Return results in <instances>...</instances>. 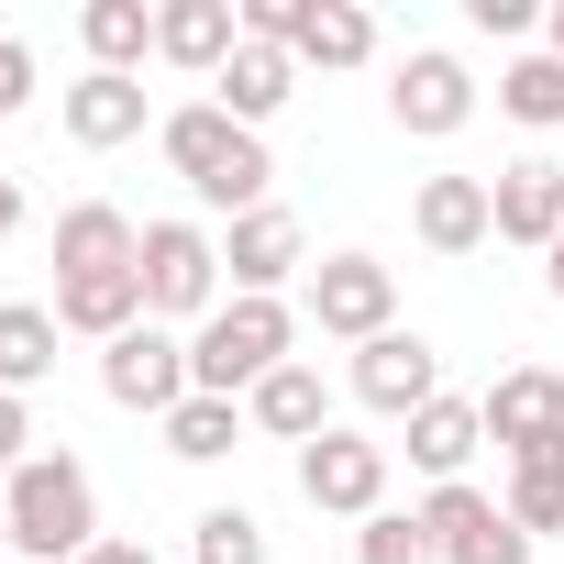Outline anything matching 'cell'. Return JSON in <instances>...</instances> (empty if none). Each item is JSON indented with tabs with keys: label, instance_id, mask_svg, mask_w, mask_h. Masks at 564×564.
<instances>
[{
	"label": "cell",
	"instance_id": "277c9868",
	"mask_svg": "<svg viewBox=\"0 0 564 564\" xmlns=\"http://www.w3.org/2000/svg\"><path fill=\"white\" fill-rule=\"evenodd\" d=\"M0 509H12V553L23 564H78L89 542H111L100 531V487H89L78 454H23V476L0 487Z\"/></svg>",
	"mask_w": 564,
	"mask_h": 564
},
{
	"label": "cell",
	"instance_id": "836d02e7",
	"mask_svg": "<svg viewBox=\"0 0 564 564\" xmlns=\"http://www.w3.org/2000/svg\"><path fill=\"white\" fill-rule=\"evenodd\" d=\"M542 289H553V300H564V232H553V254H542Z\"/></svg>",
	"mask_w": 564,
	"mask_h": 564
},
{
	"label": "cell",
	"instance_id": "1f68e13d",
	"mask_svg": "<svg viewBox=\"0 0 564 564\" xmlns=\"http://www.w3.org/2000/svg\"><path fill=\"white\" fill-rule=\"evenodd\" d=\"M78 564H166V553H144V542H122V531H111V542H89Z\"/></svg>",
	"mask_w": 564,
	"mask_h": 564
},
{
	"label": "cell",
	"instance_id": "9c48e42d",
	"mask_svg": "<svg viewBox=\"0 0 564 564\" xmlns=\"http://www.w3.org/2000/svg\"><path fill=\"white\" fill-rule=\"evenodd\" d=\"M300 498L333 509V520H377V509H388V443H366V432L300 443Z\"/></svg>",
	"mask_w": 564,
	"mask_h": 564
},
{
	"label": "cell",
	"instance_id": "4dcf8cb0",
	"mask_svg": "<svg viewBox=\"0 0 564 564\" xmlns=\"http://www.w3.org/2000/svg\"><path fill=\"white\" fill-rule=\"evenodd\" d=\"M465 23H476V34H498V45H509V34H531V23H542V12H531V0H465Z\"/></svg>",
	"mask_w": 564,
	"mask_h": 564
},
{
	"label": "cell",
	"instance_id": "5bb4252c",
	"mask_svg": "<svg viewBox=\"0 0 564 564\" xmlns=\"http://www.w3.org/2000/svg\"><path fill=\"white\" fill-rule=\"evenodd\" d=\"M487 210H498V243L553 254V232H564V166H553V155H509V166L487 177Z\"/></svg>",
	"mask_w": 564,
	"mask_h": 564
},
{
	"label": "cell",
	"instance_id": "4fadbf2b",
	"mask_svg": "<svg viewBox=\"0 0 564 564\" xmlns=\"http://www.w3.org/2000/svg\"><path fill=\"white\" fill-rule=\"evenodd\" d=\"M476 410H487V443H498L509 465L564 443V377H553V366H509V377H498Z\"/></svg>",
	"mask_w": 564,
	"mask_h": 564
},
{
	"label": "cell",
	"instance_id": "cb8c5ba5",
	"mask_svg": "<svg viewBox=\"0 0 564 564\" xmlns=\"http://www.w3.org/2000/svg\"><path fill=\"white\" fill-rule=\"evenodd\" d=\"M243 432H254L243 399H177V410H166V454H177V465H221Z\"/></svg>",
	"mask_w": 564,
	"mask_h": 564
},
{
	"label": "cell",
	"instance_id": "52a82bcc",
	"mask_svg": "<svg viewBox=\"0 0 564 564\" xmlns=\"http://www.w3.org/2000/svg\"><path fill=\"white\" fill-rule=\"evenodd\" d=\"M388 122H399V133H421V144H454V133L476 122V78H465V56L410 45V56L388 67Z\"/></svg>",
	"mask_w": 564,
	"mask_h": 564
},
{
	"label": "cell",
	"instance_id": "f546056e",
	"mask_svg": "<svg viewBox=\"0 0 564 564\" xmlns=\"http://www.w3.org/2000/svg\"><path fill=\"white\" fill-rule=\"evenodd\" d=\"M23 100H34V45H23V34H0V122H12Z\"/></svg>",
	"mask_w": 564,
	"mask_h": 564
},
{
	"label": "cell",
	"instance_id": "4316f807",
	"mask_svg": "<svg viewBox=\"0 0 564 564\" xmlns=\"http://www.w3.org/2000/svg\"><path fill=\"white\" fill-rule=\"evenodd\" d=\"M188 564H265V520L232 509V498L199 509V520H188Z\"/></svg>",
	"mask_w": 564,
	"mask_h": 564
},
{
	"label": "cell",
	"instance_id": "7a4b0ae2",
	"mask_svg": "<svg viewBox=\"0 0 564 564\" xmlns=\"http://www.w3.org/2000/svg\"><path fill=\"white\" fill-rule=\"evenodd\" d=\"M155 144H166V166L188 177V199H199V210H221V221L265 210V188H276V155H265V133H243L221 100H188V111H166V122H155Z\"/></svg>",
	"mask_w": 564,
	"mask_h": 564
},
{
	"label": "cell",
	"instance_id": "ffe728a7",
	"mask_svg": "<svg viewBox=\"0 0 564 564\" xmlns=\"http://www.w3.org/2000/svg\"><path fill=\"white\" fill-rule=\"evenodd\" d=\"M476 443H487V410H476V399H454V388H443V399H432V410L410 421V465H421L432 487H465Z\"/></svg>",
	"mask_w": 564,
	"mask_h": 564
},
{
	"label": "cell",
	"instance_id": "ac0fdd59",
	"mask_svg": "<svg viewBox=\"0 0 564 564\" xmlns=\"http://www.w3.org/2000/svg\"><path fill=\"white\" fill-rule=\"evenodd\" d=\"M410 232H421L432 254H476V243L498 232L487 177H421V188H410Z\"/></svg>",
	"mask_w": 564,
	"mask_h": 564
},
{
	"label": "cell",
	"instance_id": "484cf974",
	"mask_svg": "<svg viewBox=\"0 0 564 564\" xmlns=\"http://www.w3.org/2000/svg\"><path fill=\"white\" fill-rule=\"evenodd\" d=\"M498 509H509V520H520L531 542H542V531H564V443H553V454H520V465H509V498H498Z\"/></svg>",
	"mask_w": 564,
	"mask_h": 564
},
{
	"label": "cell",
	"instance_id": "d590c367",
	"mask_svg": "<svg viewBox=\"0 0 564 564\" xmlns=\"http://www.w3.org/2000/svg\"><path fill=\"white\" fill-rule=\"evenodd\" d=\"M0 553H12V509H0Z\"/></svg>",
	"mask_w": 564,
	"mask_h": 564
},
{
	"label": "cell",
	"instance_id": "7402d4cb",
	"mask_svg": "<svg viewBox=\"0 0 564 564\" xmlns=\"http://www.w3.org/2000/svg\"><path fill=\"white\" fill-rule=\"evenodd\" d=\"M78 45H89V67L133 78V67L155 56V12H144V0H89V12H78Z\"/></svg>",
	"mask_w": 564,
	"mask_h": 564
},
{
	"label": "cell",
	"instance_id": "6da1fadb",
	"mask_svg": "<svg viewBox=\"0 0 564 564\" xmlns=\"http://www.w3.org/2000/svg\"><path fill=\"white\" fill-rule=\"evenodd\" d=\"M144 322V221H122L111 199L56 210V333L122 344Z\"/></svg>",
	"mask_w": 564,
	"mask_h": 564
},
{
	"label": "cell",
	"instance_id": "e575fe53",
	"mask_svg": "<svg viewBox=\"0 0 564 564\" xmlns=\"http://www.w3.org/2000/svg\"><path fill=\"white\" fill-rule=\"evenodd\" d=\"M542 56H564V0H553V12H542Z\"/></svg>",
	"mask_w": 564,
	"mask_h": 564
},
{
	"label": "cell",
	"instance_id": "603a6c76",
	"mask_svg": "<svg viewBox=\"0 0 564 564\" xmlns=\"http://www.w3.org/2000/svg\"><path fill=\"white\" fill-rule=\"evenodd\" d=\"M56 377V311H34V300H0V388H45Z\"/></svg>",
	"mask_w": 564,
	"mask_h": 564
},
{
	"label": "cell",
	"instance_id": "5b68a950",
	"mask_svg": "<svg viewBox=\"0 0 564 564\" xmlns=\"http://www.w3.org/2000/svg\"><path fill=\"white\" fill-rule=\"evenodd\" d=\"M221 311V232L144 221V322H210Z\"/></svg>",
	"mask_w": 564,
	"mask_h": 564
},
{
	"label": "cell",
	"instance_id": "7c38bea8",
	"mask_svg": "<svg viewBox=\"0 0 564 564\" xmlns=\"http://www.w3.org/2000/svg\"><path fill=\"white\" fill-rule=\"evenodd\" d=\"M355 399H366L377 421H421V410L443 399V355H432L421 333H377V344H355Z\"/></svg>",
	"mask_w": 564,
	"mask_h": 564
},
{
	"label": "cell",
	"instance_id": "d6986e66",
	"mask_svg": "<svg viewBox=\"0 0 564 564\" xmlns=\"http://www.w3.org/2000/svg\"><path fill=\"white\" fill-rule=\"evenodd\" d=\"M243 421H254V432H276V443H322V432H333V388H322V366H311V355H289V366H276V377L243 399Z\"/></svg>",
	"mask_w": 564,
	"mask_h": 564
},
{
	"label": "cell",
	"instance_id": "8fae6325",
	"mask_svg": "<svg viewBox=\"0 0 564 564\" xmlns=\"http://www.w3.org/2000/svg\"><path fill=\"white\" fill-rule=\"evenodd\" d=\"M311 265V232H300V210H243L232 232H221V276H232V300H276L289 276Z\"/></svg>",
	"mask_w": 564,
	"mask_h": 564
},
{
	"label": "cell",
	"instance_id": "3957f363",
	"mask_svg": "<svg viewBox=\"0 0 564 564\" xmlns=\"http://www.w3.org/2000/svg\"><path fill=\"white\" fill-rule=\"evenodd\" d=\"M289 355H300V311L289 300H221L188 333V399H254Z\"/></svg>",
	"mask_w": 564,
	"mask_h": 564
},
{
	"label": "cell",
	"instance_id": "30bf717a",
	"mask_svg": "<svg viewBox=\"0 0 564 564\" xmlns=\"http://www.w3.org/2000/svg\"><path fill=\"white\" fill-rule=\"evenodd\" d=\"M421 531H432L443 564H531V531H520L487 487H432V498H421Z\"/></svg>",
	"mask_w": 564,
	"mask_h": 564
},
{
	"label": "cell",
	"instance_id": "d4e9b609",
	"mask_svg": "<svg viewBox=\"0 0 564 564\" xmlns=\"http://www.w3.org/2000/svg\"><path fill=\"white\" fill-rule=\"evenodd\" d=\"M498 111L531 122V133H564V56H542V45L509 56V67H498Z\"/></svg>",
	"mask_w": 564,
	"mask_h": 564
},
{
	"label": "cell",
	"instance_id": "e0dca14e",
	"mask_svg": "<svg viewBox=\"0 0 564 564\" xmlns=\"http://www.w3.org/2000/svg\"><path fill=\"white\" fill-rule=\"evenodd\" d=\"M56 122H67V144L111 155V144H133V133H144V78H111V67H89L78 89H56Z\"/></svg>",
	"mask_w": 564,
	"mask_h": 564
},
{
	"label": "cell",
	"instance_id": "9a60e30c",
	"mask_svg": "<svg viewBox=\"0 0 564 564\" xmlns=\"http://www.w3.org/2000/svg\"><path fill=\"white\" fill-rule=\"evenodd\" d=\"M232 45H243V0H166L155 12V56L188 67V78H221Z\"/></svg>",
	"mask_w": 564,
	"mask_h": 564
},
{
	"label": "cell",
	"instance_id": "83f0119b",
	"mask_svg": "<svg viewBox=\"0 0 564 564\" xmlns=\"http://www.w3.org/2000/svg\"><path fill=\"white\" fill-rule=\"evenodd\" d=\"M355 564H443V553H432L421 509H377V520H355Z\"/></svg>",
	"mask_w": 564,
	"mask_h": 564
},
{
	"label": "cell",
	"instance_id": "ba28073f",
	"mask_svg": "<svg viewBox=\"0 0 564 564\" xmlns=\"http://www.w3.org/2000/svg\"><path fill=\"white\" fill-rule=\"evenodd\" d=\"M100 399H111V410L166 421V410L188 399V344H177L166 322H133L122 344H100Z\"/></svg>",
	"mask_w": 564,
	"mask_h": 564
},
{
	"label": "cell",
	"instance_id": "d6a6232c",
	"mask_svg": "<svg viewBox=\"0 0 564 564\" xmlns=\"http://www.w3.org/2000/svg\"><path fill=\"white\" fill-rule=\"evenodd\" d=\"M0 232H23V188L12 177H0Z\"/></svg>",
	"mask_w": 564,
	"mask_h": 564
},
{
	"label": "cell",
	"instance_id": "f1b7e54d",
	"mask_svg": "<svg viewBox=\"0 0 564 564\" xmlns=\"http://www.w3.org/2000/svg\"><path fill=\"white\" fill-rule=\"evenodd\" d=\"M23 454H34V410H23L12 388H0V487L23 476Z\"/></svg>",
	"mask_w": 564,
	"mask_h": 564
},
{
	"label": "cell",
	"instance_id": "44dd1931",
	"mask_svg": "<svg viewBox=\"0 0 564 564\" xmlns=\"http://www.w3.org/2000/svg\"><path fill=\"white\" fill-rule=\"evenodd\" d=\"M289 56L300 67H366L377 56V12H355V0H300L289 12Z\"/></svg>",
	"mask_w": 564,
	"mask_h": 564
},
{
	"label": "cell",
	"instance_id": "2e32d148",
	"mask_svg": "<svg viewBox=\"0 0 564 564\" xmlns=\"http://www.w3.org/2000/svg\"><path fill=\"white\" fill-rule=\"evenodd\" d=\"M210 100H221L243 133H265L276 111L300 100V56H289V45H254V34H243V45H232V67L210 78Z\"/></svg>",
	"mask_w": 564,
	"mask_h": 564
},
{
	"label": "cell",
	"instance_id": "8992f818",
	"mask_svg": "<svg viewBox=\"0 0 564 564\" xmlns=\"http://www.w3.org/2000/svg\"><path fill=\"white\" fill-rule=\"evenodd\" d=\"M300 311H311L333 344H377V333H399V265H388V254H322Z\"/></svg>",
	"mask_w": 564,
	"mask_h": 564
}]
</instances>
